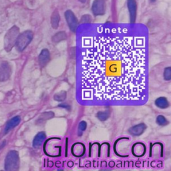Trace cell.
<instances>
[{
	"label": "cell",
	"instance_id": "obj_1",
	"mask_svg": "<svg viewBox=\"0 0 171 171\" xmlns=\"http://www.w3.org/2000/svg\"><path fill=\"white\" fill-rule=\"evenodd\" d=\"M79 97L91 104L142 102L148 97L143 37L107 29L83 41Z\"/></svg>",
	"mask_w": 171,
	"mask_h": 171
},
{
	"label": "cell",
	"instance_id": "obj_2",
	"mask_svg": "<svg viewBox=\"0 0 171 171\" xmlns=\"http://www.w3.org/2000/svg\"><path fill=\"white\" fill-rule=\"evenodd\" d=\"M33 39V33L31 31H26L17 37L16 46L19 51H23Z\"/></svg>",
	"mask_w": 171,
	"mask_h": 171
},
{
	"label": "cell",
	"instance_id": "obj_3",
	"mask_svg": "<svg viewBox=\"0 0 171 171\" xmlns=\"http://www.w3.org/2000/svg\"><path fill=\"white\" fill-rule=\"evenodd\" d=\"M19 29L16 26L13 27L9 29L5 37V47L7 50L11 49L14 43L16 42L18 37Z\"/></svg>",
	"mask_w": 171,
	"mask_h": 171
},
{
	"label": "cell",
	"instance_id": "obj_4",
	"mask_svg": "<svg viewBox=\"0 0 171 171\" xmlns=\"http://www.w3.org/2000/svg\"><path fill=\"white\" fill-rule=\"evenodd\" d=\"M92 11L95 15H102L106 11V3L104 0H94L92 3Z\"/></svg>",
	"mask_w": 171,
	"mask_h": 171
},
{
	"label": "cell",
	"instance_id": "obj_5",
	"mask_svg": "<svg viewBox=\"0 0 171 171\" xmlns=\"http://www.w3.org/2000/svg\"><path fill=\"white\" fill-rule=\"evenodd\" d=\"M65 17L66 19L69 29L72 31H75L77 27V19L75 17L74 13L71 10H67L65 12Z\"/></svg>",
	"mask_w": 171,
	"mask_h": 171
},
{
	"label": "cell",
	"instance_id": "obj_6",
	"mask_svg": "<svg viewBox=\"0 0 171 171\" xmlns=\"http://www.w3.org/2000/svg\"><path fill=\"white\" fill-rule=\"evenodd\" d=\"M127 5H128V8L129 12H130L131 23H134L135 21H136L137 11V4L136 0H128Z\"/></svg>",
	"mask_w": 171,
	"mask_h": 171
},
{
	"label": "cell",
	"instance_id": "obj_7",
	"mask_svg": "<svg viewBox=\"0 0 171 171\" xmlns=\"http://www.w3.org/2000/svg\"><path fill=\"white\" fill-rule=\"evenodd\" d=\"M50 58L49 51L47 49H43L39 55V63L41 67H44L48 63Z\"/></svg>",
	"mask_w": 171,
	"mask_h": 171
},
{
	"label": "cell",
	"instance_id": "obj_8",
	"mask_svg": "<svg viewBox=\"0 0 171 171\" xmlns=\"http://www.w3.org/2000/svg\"><path fill=\"white\" fill-rule=\"evenodd\" d=\"M145 129H146V125L142 123V124H137L136 126H134L132 128H130V130H129V132L132 135H134V136H139V135H141L144 132Z\"/></svg>",
	"mask_w": 171,
	"mask_h": 171
},
{
	"label": "cell",
	"instance_id": "obj_9",
	"mask_svg": "<svg viewBox=\"0 0 171 171\" xmlns=\"http://www.w3.org/2000/svg\"><path fill=\"white\" fill-rule=\"evenodd\" d=\"M45 140V134L44 132H39V134L36 135V136L35 137L34 140H33V146L35 148H39V146H41V144H43L44 140Z\"/></svg>",
	"mask_w": 171,
	"mask_h": 171
},
{
	"label": "cell",
	"instance_id": "obj_10",
	"mask_svg": "<svg viewBox=\"0 0 171 171\" xmlns=\"http://www.w3.org/2000/svg\"><path fill=\"white\" fill-rule=\"evenodd\" d=\"M59 19H60V17H59V13L58 11L57 10L53 11L51 17V26H52L53 29H57L58 27Z\"/></svg>",
	"mask_w": 171,
	"mask_h": 171
},
{
	"label": "cell",
	"instance_id": "obj_11",
	"mask_svg": "<svg viewBox=\"0 0 171 171\" xmlns=\"http://www.w3.org/2000/svg\"><path fill=\"white\" fill-rule=\"evenodd\" d=\"M155 104L160 108H166L169 105L167 99L164 97H160V98L156 99L155 101Z\"/></svg>",
	"mask_w": 171,
	"mask_h": 171
},
{
	"label": "cell",
	"instance_id": "obj_12",
	"mask_svg": "<svg viewBox=\"0 0 171 171\" xmlns=\"http://www.w3.org/2000/svg\"><path fill=\"white\" fill-rule=\"evenodd\" d=\"M67 35L64 31H60V32H58L53 35L52 37V41L55 43H58L59 41L64 40V39H66Z\"/></svg>",
	"mask_w": 171,
	"mask_h": 171
},
{
	"label": "cell",
	"instance_id": "obj_13",
	"mask_svg": "<svg viewBox=\"0 0 171 171\" xmlns=\"http://www.w3.org/2000/svg\"><path fill=\"white\" fill-rule=\"evenodd\" d=\"M109 116H110V112L109 111H102V112H99L98 114H96L97 118L101 121H105L108 118Z\"/></svg>",
	"mask_w": 171,
	"mask_h": 171
},
{
	"label": "cell",
	"instance_id": "obj_14",
	"mask_svg": "<svg viewBox=\"0 0 171 171\" xmlns=\"http://www.w3.org/2000/svg\"><path fill=\"white\" fill-rule=\"evenodd\" d=\"M65 98H66V92H64V91L57 93L53 96V99L57 101V102H63V101L65 100Z\"/></svg>",
	"mask_w": 171,
	"mask_h": 171
},
{
	"label": "cell",
	"instance_id": "obj_15",
	"mask_svg": "<svg viewBox=\"0 0 171 171\" xmlns=\"http://www.w3.org/2000/svg\"><path fill=\"white\" fill-rule=\"evenodd\" d=\"M54 116V114L52 112H47L43 113V114H41V116L39 117V121H41V122H43V121L48 120V119H50Z\"/></svg>",
	"mask_w": 171,
	"mask_h": 171
},
{
	"label": "cell",
	"instance_id": "obj_16",
	"mask_svg": "<svg viewBox=\"0 0 171 171\" xmlns=\"http://www.w3.org/2000/svg\"><path fill=\"white\" fill-rule=\"evenodd\" d=\"M156 122L160 126H164V125L168 124V121L165 118V117L162 116V115H160V116L157 117Z\"/></svg>",
	"mask_w": 171,
	"mask_h": 171
},
{
	"label": "cell",
	"instance_id": "obj_17",
	"mask_svg": "<svg viewBox=\"0 0 171 171\" xmlns=\"http://www.w3.org/2000/svg\"><path fill=\"white\" fill-rule=\"evenodd\" d=\"M164 77L165 80L169 81L171 79V67H168L165 68L164 71Z\"/></svg>",
	"mask_w": 171,
	"mask_h": 171
},
{
	"label": "cell",
	"instance_id": "obj_18",
	"mask_svg": "<svg viewBox=\"0 0 171 171\" xmlns=\"http://www.w3.org/2000/svg\"><path fill=\"white\" fill-rule=\"evenodd\" d=\"M86 126H87V124L85 121H81V122H79L78 126V133L79 136H81V134H82V132L85 130V129H86Z\"/></svg>",
	"mask_w": 171,
	"mask_h": 171
},
{
	"label": "cell",
	"instance_id": "obj_19",
	"mask_svg": "<svg viewBox=\"0 0 171 171\" xmlns=\"http://www.w3.org/2000/svg\"><path fill=\"white\" fill-rule=\"evenodd\" d=\"M81 21L82 23H89L91 21V17L89 15H84L81 17Z\"/></svg>",
	"mask_w": 171,
	"mask_h": 171
},
{
	"label": "cell",
	"instance_id": "obj_20",
	"mask_svg": "<svg viewBox=\"0 0 171 171\" xmlns=\"http://www.w3.org/2000/svg\"><path fill=\"white\" fill-rule=\"evenodd\" d=\"M59 107H61V108H67V110H69V106H67V104H61L60 105H59Z\"/></svg>",
	"mask_w": 171,
	"mask_h": 171
},
{
	"label": "cell",
	"instance_id": "obj_21",
	"mask_svg": "<svg viewBox=\"0 0 171 171\" xmlns=\"http://www.w3.org/2000/svg\"><path fill=\"white\" fill-rule=\"evenodd\" d=\"M152 1H154V0H152Z\"/></svg>",
	"mask_w": 171,
	"mask_h": 171
}]
</instances>
